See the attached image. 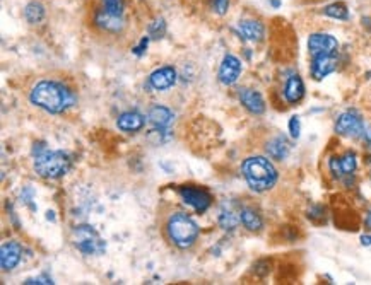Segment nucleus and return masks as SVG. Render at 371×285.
<instances>
[{"instance_id":"28","label":"nucleus","mask_w":371,"mask_h":285,"mask_svg":"<svg viewBox=\"0 0 371 285\" xmlns=\"http://www.w3.org/2000/svg\"><path fill=\"white\" fill-rule=\"evenodd\" d=\"M289 133H291L293 139H300L301 135V122H300V116H291L289 120Z\"/></svg>"},{"instance_id":"19","label":"nucleus","mask_w":371,"mask_h":285,"mask_svg":"<svg viewBox=\"0 0 371 285\" xmlns=\"http://www.w3.org/2000/svg\"><path fill=\"white\" fill-rule=\"evenodd\" d=\"M144 116L141 113H137V111H125L118 116V120H116V127L120 128L122 132H128V133H133V132H139L144 128Z\"/></svg>"},{"instance_id":"17","label":"nucleus","mask_w":371,"mask_h":285,"mask_svg":"<svg viewBox=\"0 0 371 285\" xmlns=\"http://www.w3.org/2000/svg\"><path fill=\"white\" fill-rule=\"evenodd\" d=\"M305 82L301 79V76H298V73H293L291 77L286 81V84H284V99L289 103V105H298V103L301 101V99L305 98Z\"/></svg>"},{"instance_id":"3","label":"nucleus","mask_w":371,"mask_h":285,"mask_svg":"<svg viewBox=\"0 0 371 285\" xmlns=\"http://www.w3.org/2000/svg\"><path fill=\"white\" fill-rule=\"evenodd\" d=\"M34 171L46 180H59L72 167V159L63 150H50L43 142L33 147Z\"/></svg>"},{"instance_id":"11","label":"nucleus","mask_w":371,"mask_h":285,"mask_svg":"<svg viewBox=\"0 0 371 285\" xmlns=\"http://www.w3.org/2000/svg\"><path fill=\"white\" fill-rule=\"evenodd\" d=\"M339 67V53L330 55H317L312 57V63H310V73L315 81L325 79L327 76L334 73Z\"/></svg>"},{"instance_id":"9","label":"nucleus","mask_w":371,"mask_h":285,"mask_svg":"<svg viewBox=\"0 0 371 285\" xmlns=\"http://www.w3.org/2000/svg\"><path fill=\"white\" fill-rule=\"evenodd\" d=\"M93 24L96 26L99 31H103L105 34H111V36H118V34H122L125 26H127L123 16L108 14L103 7H99L94 11Z\"/></svg>"},{"instance_id":"32","label":"nucleus","mask_w":371,"mask_h":285,"mask_svg":"<svg viewBox=\"0 0 371 285\" xmlns=\"http://www.w3.org/2000/svg\"><path fill=\"white\" fill-rule=\"evenodd\" d=\"M361 243H363L365 246H370L371 244V236H363V237H361Z\"/></svg>"},{"instance_id":"2","label":"nucleus","mask_w":371,"mask_h":285,"mask_svg":"<svg viewBox=\"0 0 371 285\" xmlns=\"http://www.w3.org/2000/svg\"><path fill=\"white\" fill-rule=\"evenodd\" d=\"M241 172L250 190L255 193H265L278 185L279 172L270 159L264 155H250L241 164Z\"/></svg>"},{"instance_id":"7","label":"nucleus","mask_w":371,"mask_h":285,"mask_svg":"<svg viewBox=\"0 0 371 285\" xmlns=\"http://www.w3.org/2000/svg\"><path fill=\"white\" fill-rule=\"evenodd\" d=\"M178 193L185 204L193 207L198 214L207 212L209 207L213 205V195L205 188L195 187V185H182L178 188Z\"/></svg>"},{"instance_id":"24","label":"nucleus","mask_w":371,"mask_h":285,"mask_svg":"<svg viewBox=\"0 0 371 285\" xmlns=\"http://www.w3.org/2000/svg\"><path fill=\"white\" fill-rule=\"evenodd\" d=\"M219 226H221L224 231H233L238 224L241 222L240 220V210L236 212V210H233L231 207H224L221 210V214H219Z\"/></svg>"},{"instance_id":"25","label":"nucleus","mask_w":371,"mask_h":285,"mask_svg":"<svg viewBox=\"0 0 371 285\" xmlns=\"http://www.w3.org/2000/svg\"><path fill=\"white\" fill-rule=\"evenodd\" d=\"M99 4L108 14L113 16H123L125 14V0H99Z\"/></svg>"},{"instance_id":"20","label":"nucleus","mask_w":371,"mask_h":285,"mask_svg":"<svg viewBox=\"0 0 371 285\" xmlns=\"http://www.w3.org/2000/svg\"><path fill=\"white\" fill-rule=\"evenodd\" d=\"M240 220L243 224V227L250 232H258L264 227V219H262V215L253 207H241Z\"/></svg>"},{"instance_id":"6","label":"nucleus","mask_w":371,"mask_h":285,"mask_svg":"<svg viewBox=\"0 0 371 285\" xmlns=\"http://www.w3.org/2000/svg\"><path fill=\"white\" fill-rule=\"evenodd\" d=\"M365 130V120L355 110L344 111L342 115H339L337 122H335V133L337 135L357 139V137H363Z\"/></svg>"},{"instance_id":"21","label":"nucleus","mask_w":371,"mask_h":285,"mask_svg":"<svg viewBox=\"0 0 371 285\" xmlns=\"http://www.w3.org/2000/svg\"><path fill=\"white\" fill-rule=\"evenodd\" d=\"M148 118L149 122L158 128V130H163V128L170 127V123L173 122V111L168 110L166 106L156 105L149 110Z\"/></svg>"},{"instance_id":"10","label":"nucleus","mask_w":371,"mask_h":285,"mask_svg":"<svg viewBox=\"0 0 371 285\" xmlns=\"http://www.w3.org/2000/svg\"><path fill=\"white\" fill-rule=\"evenodd\" d=\"M236 33L240 34L241 40L250 43H260L265 40L267 28L260 19H252V17H248V19H241L240 23L236 24Z\"/></svg>"},{"instance_id":"14","label":"nucleus","mask_w":371,"mask_h":285,"mask_svg":"<svg viewBox=\"0 0 371 285\" xmlns=\"http://www.w3.org/2000/svg\"><path fill=\"white\" fill-rule=\"evenodd\" d=\"M21 256H23V248H21L19 243H16V241L4 243L2 249H0V265H2V270H14L19 265Z\"/></svg>"},{"instance_id":"26","label":"nucleus","mask_w":371,"mask_h":285,"mask_svg":"<svg viewBox=\"0 0 371 285\" xmlns=\"http://www.w3.org/2000/svg\"><path fill=\"white\" fill-rule=\"evenodd\" d=\"M148 31H149V38H153V40H161V38L165 36V33H166L165 19H163V17H159V19L153 21V23L149 24Z\"/></svg>"},{"instance_id":"8","label":"nucleus","mask_w":371,"mask_h":285,"mask_svg":"<svg viewBox=\"0 0 371 285\" xmlns=\"http://www.w3.org/2000/svg\"><path fill=\"white\" fill-rule=\"evenodd\" d=\"M308 53L310 57L339 53V40L329 33H312L308 36Z\"/></svg>"},{"instance_id":"15","label":"nucleus","mask_w":371,"mask_h":285,"mask_svg":"<svg viewBox=\"0 0 371 285\" xmlns=\"http://www.w3.org/2000/svg\"><path fill=\"white\" fill-rule=\"evenodd\" d=\"M176 82V71L175 67L165 66L159 67L149 76V86L156 90H166L173 88Z\"/></svg>"},{"instance_id":"23","label":"nucleus","mask_w":371,"mask_h":285,"mask_svg":"<svg viewBox=\"0 0 371 285\" xmlns=\"http://www.w3.org/2000/svg\"><path fill=\"white\" fill-rule=\"evenodd\" d=\"M46 16V9L40 0H31L29 4H26L24 7V19L28 24H40L43 23V19H45Z\"/></svg>"},{"instance_id":"1","label":"nucleus","mask_w":371,"mask_h":285,"mask_svg":"<svg viewBox=\"0 0 371 285\" xmlns=\"http://www.w3.org/2000/svg\"><path fill=\"white\" fill-rule=\"evenodd\" d=\"M29 101L51 115H60L74 105L76 94L62 81L41 79L29 90Z\"/></svg>"},{"instance_id":"29","label":"nucleus","mask_w":371,"mask_h":285,"mask_svg":"<svg viewBox=\"0 0 371 285\" xmlns=\"http://www.w3.org/2000/svg\"><path fill=\"white\" fill-rule=\"evenodd\" d=\"M149 40H151L149 36H144V38H142L141 43H139V46H136V48H133V53H136V55H139V57H141V55L144 53V51H146V48H148V45H149Z\"/></svg>"},{"instance_id":"5","label":"nucleus","mask_w":371,"mask_h":285,"mask_svg":"<svg viewBox=\"0 0 371 285\" xmlns=\"http://www.w3.org/2000/svg\"><path fill=\"white\" fill-rule=\"evenodd\" d=\"M74 244L83 254H101L105 252V241L91 226H77L74 229Z\"/></svg>"},{"instance_id":"30","label":"nucleus","mask_w":371,"mask_h":285,"mask_svg":"<svg viewBox=\"0 0 371 285\" xmlns=\"http://www.w3.org/2000/svg\"><path fill=\"white\" fill-rule=\"evenodd\" d=\"M365 226L366 229H370L371 231V207L368 210H366V215H365Z\"/></svg>"},{"instance_id":"27","label":"nucleus","mask_w":371,"mask_h":285,"mask_svg":"<svg viewBox=\"0 0 371 285\" xmlns=\"http://www.w3.org/2000/svg\"><path fill=\"white\" fill-rule=\"evenodd\" d=\"M210 6H213V11L218 16L228 14L231 7V0H210Z\"/></svg>"},{"instance_id":"22","label":"nucleus","mask_w":371,"mask_h":285,"mask_svg":"<svg viewBox=\"0 0 371 285\" xmlns=\"http://www.w3.org/2000/svg\"><path fill=\"white\" fill-rule=\"evenodd\" d=\"M322 14L325 17H329V19H334V21H342V23H347L349 19H351V12H349V7L346 2H330L327 4V6L322 7Z\"/></svg>"},{"instance_id":"13","label":"nucleus","mask_w":371,"mask_h":285,"mask_svg":"<svg viewBox=\"0 0 371 285\" xmlns=\"http://www.w3.org/2000/svg\"><path fill=\"white\" fill-rule=\"evenodd\" d=\"M240 76H241V60L238 57H235V55L228 53L226 57L223 58L221 66H219V72H218L219 81H221L224 86H233L240 79Z\"/></svg>"},{"instance_id":"16","label":"nucleus","mask_w":371,"mask_h":285,"mask_svg":"<svg viewBox=\"0 0 371 285\" xmlns=\"http://www.w3.org/2000/svg\"><path fill=\"white\" fill-rule=\"evenodd\" d=\"M238 98H240L241 105L247 108L250 113H253V115L265 113V101L257 89H250V88L240 89Z\"/></svg>"},{"instance_id":"12","label":"nucleus","mask_w":371,"mask_h":285,"mask_svg":"<svg viewBox=\"0 0 371 285\" xmlns=\"http://www.w3.org/2000/svg\"><path fill=\"white\" fill-rule=\"evenodd\" d=\"M329 170L335 178H346V176L355 175L357 170V157L352 150H347L342 155L332 157L329 161Z\"/></svg>"},{"instance_id":"4","label":"nucleus","mask_w":371,"mask_h":285,"mask_svg":"<svg viewBox=\"0 0 371 285\" xmlns=\"http://www.w3.org/2000/svg\"><path fill=\"white\" fill-rule=\"evenodd\" d=\"M163 232L166 239L178 249H190L197 243L200 229L188 214L173 212L168 215L163 224Z\"/></svg>"},{"instance_id":"18","label":"nucleus","mask_w":371,"mask_h":285,"mask_svg":"<svg viewBox=\"0 0 371 285\" xmlns=\"http://www.w3.org/2000/svg\"><path fill=\"white\" fill-rule=\"evenodd\" d=\"M265 152L269 157H273L274 161H284V159L289 155V150H291V145L286 140V137L283 135H274L270 137L269 140L265 142L264 145Z\"/></svg>"},{"instance_id":"31","label":"nucleus","mask_w":371,"mask_h":285,"mask_svg":"<svg viewBox=\"0 0 371 285\" xmlns=\"http://www.w3.org/2000/svg\"><path fill=\"white\" fill-rule=\"evenodd\" d=\"M363 137H365L366 144H368V145H371V130H365V133H363Z\"/></svg>"}]
</instances>
